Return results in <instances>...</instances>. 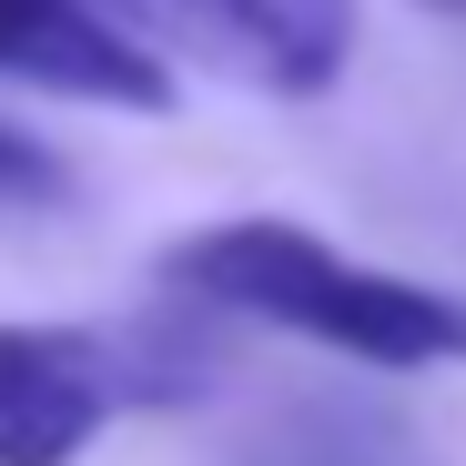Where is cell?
Wrapping results in <instances>:
<instances>
[{"instance_id": "1", "label": "cell", "mask_w": 466, "mask_h": 466, "mask_svg": "<svg viewBox=\"0 0 466 466\" xmlns=\"http://www.w3.org/2000/svg\"><path fill=\"white\" fill-rule=\"evenodd\" d=\"M163 284L203 315L233 325H274L315 355H345L365 375H436L466 365V294L385 274L345 254L335 233L294 223V213H223L163 244Z\"/></svg>"}, {"instance_id": "2", "label": "cell", "mask_w": 466, "mask_h": 466, "mask_svg": "<svg viewBox=\"0 0 466 466\" xmlns=\"http://www.w3.org/2000/svg\"><path fill=\"white\" fill-rule=\"evenodd\" d=\"M203 365L183 335H122L82 315L0 325V466H82L132 406H183Z\"/></svg>"}, {"instance_id": "3", "label": "cell", "mask_w": 466, "mask_h": 466, "mask_svg": "<svg viewBox=\"0 0 466 466\" xmlns=\"http://www.w3.org/2000/svg\"><path fill=\"white\" fill-rule=\"evenodd\" d=\"M102 11L163 61H203L274 102L335 92V71L355 51V0H102Z\"/></svg>"}, {"instance_id": "4", "label": "cell", "mask_w": 466, "mask_h": 466, "mask_svg": "<svg viewBox=\"0 0 466 466\" xmlns=\"http://www.w3.org/2000/svg\"><path fill=\"white\" fill-rule=\"evenodd\" d=\"M0 82L51 92V102H102V112H173V61L132 41L102 0H0Z\"/></svg>"}, {"instance_id": "5", "label": "cell", "mask_w": 466, "mask_h": 466, "mask_svg": "<svg viewBox=\"0 0 466 466\" xmlns=\"http://www.w3.org/2000/svg\"><path fill=\"white\" fill-rule=\"evenodd\" d=\"M31 203H71V163L0 112V213H31Z\"/></svg>"}, {"instance_id": "6", "label": "cell", "mask_w": 466, "mask_h": 466, "mask_svg": "<svg viewBox=\"0 0 466 466\" xmlns=\"http://www.w3.org/2000/svg\"><path fill=\"white\" fill-rule=\"evenodd\" d=\"M416 11H436V21H466V0H416Z\"/></svg>"}]
</instances>
